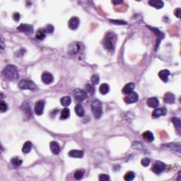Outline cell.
I'll return each instance as SVG.
<instances>
[{"mask_svg":"<svg viewBox=\"0 0 181 181\" xmlns=\"http://www.w3.org/2000/svg\"><path fill=\"white\" fill-rule=\"evenodd\" d=\"M2 74L4 77L7 78L11 81L17 80L19 78L18 69L16 66L12 65H7V66H5L2 71Z\"/></svg>","mask_w":181,"mask_h":181,"instance_id":"1","label":"cell"},{"mask_svg":"<svg viewBox=\"0 0 181 181\" xmlns=\"http://www.w3.org/2000/svg\"><path fill=\"white\" fill-rule=\"evenodd\" d=\"M117 41V36L115 33L110 32L106 33L105 38L103 39V46L106 50H113L115 48V43Z\"/></svg>","mask_w":181,"mask_h":181,"instance_id":"2","label":"cell"},{"mask_svg":"<svg viewBox=\"0 0 181 181\" xmlns=\"http://www.w3.org/2000/svg\"><path fill=\"white\" fill-rule=\"evenodd\" d=\"M91 111H92L93 115L95 119H98L102 115V103L98 99H93L91 104Z\"/></svg>","mask_w":181,"mask_h":181,"instance_id":"3","label":"cell"},{"mask_svg":"<svg viewBox=\"0 0 181 181\" xmlns=\"http://www.w3.org/2000/svg\"><path fill=\"white\" fill-rule=\"evenodd\" d=\"M18 87L22 90H30L33 91L38 90V86L34 82L30 80H26V79L20 81L18 83Z\"/></svg>","mask_w":181,"mask_h":181,"instance_id":"4","label":"cell"},{"mask_svg":"<svg viewBox=\"0 0 181 181\" xmlns=\"http://www.w3.org/2000/svg\"><path fill=\"white\" fill-rule=\"evenodd\" d=\"M165 168H166V165L164 163L160 161H157L153 163L151 170L156 174H160L164 170Z\"/></svg>","mask_w":181,"mask_h":181,"instance_id":"5","label":"cell"},{"mask_svg":"<svg viewBox=\"0 0 181 181\" xmlns=\"http://www.w3.org/2000/svg\"><path fill=\"white\" fill-rule=\"evenodd\" d=\"M74 96L75 99L77 101H82L84 100H85V98H86V92L83 89H76L74 91H73Z\"/></svg>","mask_w":181,"mask_h":181,"instance_id":"6","label":"cell"},{"mask_svg":"<svg viewBox=\"0 0 181 181\" xmlns=\"http://www.w3.org/2000/svg\"><path fill=\"white\" fill-rule=\"evenodd\" d=\"M45 101L43 100H40V101H38L35 104V108H34V111L35 113L37 115H41L43 113V111H44V107H45Z\"/></svg>","mask_w":181,"mask_h":181,"instance_id":"7","label":"cell"},{"mask_svg":"<svg viewBox=\"0 0 181 181\" xmlns=\"http://www.w3.org/2000/svg\"><path fill=\"white\" fill-rule=\"evenodd\" d=\"M139 100V95L136 92H132L131 93L127 95V96L124 98V101L128 104L134 103L137 102Z\"/></svg>","mask_w":181,"mask_h":181,"instance_id":"8","label":"cell"},{"mask_svg":"<svg viewBox=\"0 0 181 181\" xmlns=\"http://www.w3.org/2000/svg\"><path fill=\"white\" fill-rule=\"evenodd\" d=\"M41 80L45 84H50L54 81V77H53V74H50V72H45L42 74Z\"/></svg>","mask_w":181,"mask_h":181,"instance_id":"9","label":"cell"},{"mask_svg":"<svg viewBox=\"0 0 181 181\" xmlns=\"http://www.w3.org/2000/svg\"><path fill=\"white\" fill-rule=\"evenodd\" d=\"M81 48V45L77 42L72 43V44L69 45V48H68V53L70 55H76L79 52Z\"/></svg>","mask_w":181,"mask_h":181,"instance_id":"10","label":"cell"},{"mask_svg":"<svg viewBox=\"0 0 181 181\" xmlns=\"http://www.w3.org/2000/svg\"><path fill=\"white\" fill-rule=\"evenodd\" d=\"M167 113V110L166 108H155L154 111L152 113V116L153 118H159L161 116L166 115Z\"/></svg>","mask_w":181,"mask_h":181,"instance_id":"11","label":"cell"},{"mask_svg":"<svg viewBox=\"0 0 181 181\" xmlns=\"http://www.w3.org/2000/svg\"><path fill=\"white\" fill-rule=\"evenodd\" d=\"M147 104L149 108H156L159 105V101L156 97H151L147 99Z\"/></svg>","mask_w":181,"mask_h":181,"instance_id":"12","label":"cell"},{"mask_svg":"<svg viewBox=\"0 0 181 181\" xmlns=\"http://www.w3.org/2000/svg\"><path fill=\"white\" fill-rule=\"evenodd\" d=\"M17 29L21 32L30 33V34H32L33 32V26H32L31 25H29V24H21V25L17 28Z\"/></svg>","mask_w":181,"mask_h":181,"instance_id":"13","label":"cell"},{"mask_svg":"<svg viewBox=\"0 0 181 181\" xmlns=\"http://www.w3.org/2000/svg\"><path fill=\"white\" fill-rule=\"evenodd\" d=\"M69 28L72 30H76L79 25V19L77 17H72L68 23Z\"/></svg>","mask_w":181,"mask_h":181,"instance_id":"14","label":"cell"},{"mask_svg":"<svg viewBox=\"0 0 181 181\" xmlns=\"http://www.w3.org/2000/svg\"><path fill=\"white\" fill-rule=\"evenodd\" d=\"M134 88H135V84H134V83H132V82L127 84L123 87L122 93L124 94H126V95H128V94L133 92Z\"/></svg>","mask_w":181,"mask_h":181,"instance_id":"15","label":"cell"},{"mask_svg":"<svg viewBox=\"0 0 181 181\" xmlns=\"http://www.w3.org/2000/svg\"><path fill=\"white\" fill-rule=\"evenodd\" d=\"M50 150L53 154H58L60 151V147L58 143L55 141H53L50 144Z\"/></svg>","mask_w":181,"mask_h":181,"instance_id":"16","label":"cell"},{"mask_svg":"<svg viewBox=\"0 0 181 181\" xmlns=\"http://www.w3.org/2000/svg\"><path fill=\"white\" fill-rule=\"evenodd\" d=\"M170 72L168 69H163L159 72V76L163 82H167L168 80V76L170 75Z\"/></svg>","mask_w":181,"mask_h":181,"instance_id":"17","label":"cell"},{"mask_svg":"<svg viewBox=\"0 0 181 181\" xmlns=\"http://www.w3.org/2000/svg\"><path fill=\"white\" fill-rule=\"evenodd\" d=\"M149 4L156 9H161L164 6V3L161 0H150Z\"/></svg>","mask_w":181,"mask_h":181,"instance_id":"18","label":"cell"},{"mask_svg":"<svg viewBox=\"0 0 181 181\" xmlns=\"http://www.w3.org/2000/svg\"><path fill=\"white\" fill-rule=\"evenodd\" d=\"M69 156L72 158H82L84 156V151L82 150H71L69 152Z\"/></svg>","mask_w":181,"mask_h":181,"instance_id":"19","label":"cell"},{"mask_svg":"<svg viewBox=\"0 0 181 181\" xmlns=\"http://www.w3.org/2000/svg\"><path fill=\"white\" fill-rule=\"evenodd\" d=\"M163 101L166 103H173L175 102V96L171 93H166L163 98Z\"/></svg>","mask_w":181,"mask_h":181,"instance_id":"20","label":"cell"},{"mask_svg":"<svg viewBox=\"0 0 181 181\" xmlns=\"http://www.w3.org/2000/svg\"><path fill=\"white\" fill-rule=\"evenodd\" d=\"M142 137L146 141L148 142H151L154 140V136H153V133L150 131H146L142 134Z\"/></svg>","mask_w":181,"mask_h":181,"instance_id":"21","label":"cell"},{"mask_svg":"<svg viewBox=\"0 0 181 181\" xmlns=\"http://www.w3.org/2000/svg\"><path fill=\"white\" fill-rule=\"evenodd\" d=\"M21 110L25 111L26 113L28 115L31 114V108H30V101H25L21 106Z\"/></svg>","mask_w":181,"mask_h":181,"instance_id":"22","label":"cell"},{"mask_svg":"<svg viewBox=\"0 0 181 181\" xmlns=\"http://www.w3.org/2000/svg\"><path fill=\"white\" fill-rule=\"evenodd\" d=\"M75 113H76V115L79 117H83L85 115V111L84 109L83 106H82L81 104H77V105L75 106Z\"/></svg>","mask_w":181,"mask_h":181,"instance_id":"23","label":"cell"},{"mask_svg":"<svg viewBox=\"0 0 181 181\" xmlns=\"http://www.w3.org/2000/svg\"><path fill=\"white\" fill-rule=\"evenodd\" d=\"M110 91V86L108 84H102L99 87V92L102 95H106Z\"/></svg>","mask_w":181,"mask_h":181,"instance_id":"24","label":"cell"},{"mask_svg":"<svg viewBox=\"0 0 181 181\" xmlns=\"http://www.w3.org/2000/svg\"><path fill=\"white\" fill-rule=\"evenodd\" d=\"M72 99L69 96H64L60 99V103L62 106L68 107L71 104Z\"/></svg>","mask_w":181,"mask_h":181,"instance_id":"25","label":"cell"},{"mask_svg":"<svg viewBox=\"0 0 181 181\" xmlns=\"http://www.w3.org/2000/svg\"><path fill=\"white\" fill-rule=\"evenodd\" d=\"M32 147H33V144H32V143L30 141L26 142L22 147V151L24 153H28L31 151Z\"/></svg>","mask_w":181,"mask_h":181,"instance_id":"26","label":"cell"},{"mask_svg":"<svg viewBox=\"0 0 181 181\" xmlns=\"http://www.w3.org/2000/svg\"><path fill=\"white\" fill-rule=\"evenodd\" d=\"M70 116V111H69V108H64L60 114V120H66Z\"/></svg>","mask_w":181,"mask_h":181,"instance_id":"27","label":"cell"},{"mask_svg":"<svg viewBox=\"0 0 181 181\" xmlns=\"http://www.w3.org/2000/svg\"><path fill=\"white\" fill-rule=\"evenodd\" d=\"M45 36H46V33L44 29L38 30L36 35V37L38 40H43V39L45 38Z\"/></svg>","mask_w":181,"mask_h":181,"instance_id":"28","label":"cell"},{"mask_svg":"<svg viewBox=\"0 0 181 181\" xmlns=\"http://www.w3.org/2000/svg\"><path fill=\"white\" fill-rule=\"evenodd\" d=\"M11 163L14 166H20L23 163V161L18 157H13L11 159Z\"/></svg>","mask_w":181,"mask_h":181,"instance_id":"29","label":"cell"},{"mask_svg":"<svg viewBox=\"0 0 181 181\" xmlns=\"http://www.w3.org/2000/svg\"><path fill=\"white\" fill-rule=\"evenodd\" d=\"M172 122L174 124L175 127L177 129V131L178 132V133L180 134V126H181V122H180V120L178 118H174L172 120Z\"/></svg>","mask_w":181,"mask_h":181,"instance_id":"30","label":"cell"},{"mask_svg":"<svg viewBox=\"0 0 181 181\" xmlns=\"http://www.w3.org/2000/svg\"><path fill=\"white\" fill-rule=\"evenodd\" d=\"M134 177H135L134 173H133L132 171H129L127 172L125 175H124V179L127 181H130V180H132L134 178Z\"/></svg>","mask_w":181,"mask_h":181,"instance_id":"31","label":"cell"},{"mask_svg":"<svg viewBox=\"0 0 181 181\" xmlns=\"http://www.w3.org/2000/svg\"><path fill=\"white\" fill-rule=\"evenodd\" d=\"M7 110H8V105H7V104L4 101H1V102H0V111H1V112H6Z\"/></svg>","mask_w":181,"mask_h":181,"instance_id":"32","label":"cell"},{"mask_svg":"<svg viewBox=\"0 0 181 181\" xmlns=\"http://www.w3.org/2000/svg\"><path fill=\"white\" fill-rule=\"evenodd\" d=\"M83 176L84 171H82V170H77V171L74 173V178L76 180H80V179H82V178H83Z\"/></svg>","mask_w":181,"mask_h":181,"instance_id":"33","label":"cell"},{"mask_svg":"<svg viewBox=\"0 0 181 181\" xmlns=\"http://www.w3.org/2000/svg\"><path fill=\"white\" fill-rule=\"evenodd\" d=\"M150 162H151V160H150L149 158H144L141 161V163L143 166L144 167H147L150 164Z\"/></svg>","mask_w":181,"mask_h":181,"instance_id":"34","label":"cell"},{"mask_svg":"<svg viewBox=\"0 0 181 181\" xmlns=\"http://www.w3.org/2000/svg\"><path fill=\"white\" fill-rule=\"evenodd\" d=\"M99 76L98 74H94L91 76V82L93 84H97L99 82Z\"/></svg>","mask_w":181,"mask_h":181,"instance_id":"35","label":"cell"},{"mask_svg":"<svg viewBox=\"0 0 181 181\" xmlns=\"http://www.w3.org/2000/svg\"><path fill=\"white\" fill-rule=\"evenodd\" d=\"M44 30L46 33H53V30H54V27L52 25H47V26L44 28Z\"/></svg>","mask_w":181,"mask_h":181,"instance_id":"36","label":"cell"},{"mask_svg":"<svg viewBox=\"0 0 181 181\" xmlns=\"http://www.w3.org/2000/svg\"><path fill=\"white\" fill-rule=\"evenodd\" d=\"M110 180V177L106 174H101L99 176V180L101 181H106V180Z\"/></svg>","mask_w":181,"mask_h":181,"instance_id":"37","label":"cell"},{"mask_svg":"<svg viewBox=\"0 0 181 181\" xmlns=\"http://www.w3.org/2000/svg\"><path fill=\"white\" fill-rule=\"evenodd\" d=\"M112 24H118V25H124V24H127V22L124 21H118V20H110Z\"/></svg>","mask_w":181,"mask_h":181,"instance_id":"38","label":"cell"},{"mask_svg":"<svg viewBox=\"0 0 181 181\" xmlns=\"http://www.w3.org/2000/svg\"><path fill=\"white\" fill-rule=\"evenodd\" d=\"M20 17H21V16H20V14L19 13H14V14H13V18L14 19V21H18L20 19Z\"/></svg>","mask_w":181,"mask_h":181,"instance_id":"39","label":"cell"},{"mask_svg":"<svg viewBox=\"0 0 181 181\" xmlns=\"http://www.w3.org/2000/svg\"><path fill=\"white\" fill-rule=\"evenodd\" d=\"M180 11H181L180 8H177L176 10H175L174 14L178 17V18H180Z\"/></svg>","mask_w":181,"mask_h":181,"instance_id":"40","label":"cell"},{"mask_svg":"<svg viewBox=\"0 0 181 181\" xmlns=\"http://www.w3.org/2000/svg\"><path fill=\"white\" fill-rule=\"evenodd\" d=\"M1 50H3V48H4V43H3L2 39H1Z\"/></svg>","mask_w":181,"mask_h":181,"instance_id":"41","label":"cell"}]
</instances>
